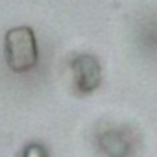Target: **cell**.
Returning <instances> with one entry per match:
<instances>
[{
  "instance_id": "1",
  "label": "cell",
  "mask_w": 157,
  "mask_h": 157,
  "mask_svg": "<svg viewBox=\"0 0 157 157\" xmlns=\"http://www.w3.org/2000/svg\"><path fill=\"white\" fill-rule=\"evenodd\" d=\"M4 54L8 67L17 74H24L35 68L37 41L33 30L30 26H17L8 30L4 39Z\"/></svg>"
},
{
  "instance_id": "2",
  "label": "cell",
  "mask_w": 157,
  "mask_h": 157,
  "mask_svg": "<svg viewBox=\"0 0 157 157\" xmlns=\"http://www.w3.org/2000/svg\"><path fill=\"white\" fill-rule=\"evenodd\" d=\"M72 74H74V89L80 94H91L94 93L102 83V68L96 57L93 56H78L70 63Z\"/></svg>"
},
{
  "instance_id": "3",
  "label": "cell",
  "mask_w": 157,
  "mask_h": 157,
  "mask_svg": "<svg viewBox=\"0 0 157 157\" xmlns=\"http://www.w3.org/2000/svg\"><path fill=\"white\" fill-rule=\"evenodd\" d=\"M98 146L107 157H128L131 151V142L120 129H107L100 133Z\"/></svg>"
},
{
  "instance_id": "4",
  "label": "cell",
  "mask_w": 157,
  "mask_h": 157,
  "mask_svg": "<svg viewBox=\"0 0 157 157\" xmlns=\"http://www.w3.org/2000/svg\"><path fill=\"white\" fill-rule=\"evenodd\" d=\"M21 157H50V155H48V151L44 150V146H41V144H37V142H32V144H28V146L22 150Z\"/></svg>"
}]
</instances>
